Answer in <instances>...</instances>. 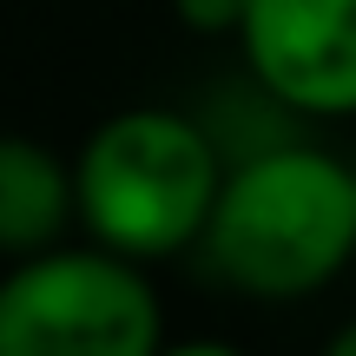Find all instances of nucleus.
Segmentation results:
<instances>
[{"instance_id":"obj_4","label":"nucleus","mask_w":356,"mask_h":356,"mask_svg":"<svg viewBox=\"0 0 356 356\" xmlns=\"http://www.w3.org/2000/svg\"><path fill=\"white\" fill-rule=\"evenodd\" d=\"M251 73L297 113H356V0H244Z\"/></svg>"},{"instance_id":"obj_7","label":"nucleus","mask_w":356,"mask_h":356,"mask_svg":"<svg viewBox=\"0 0 356 356\" xmlns=\"http://www.w3.org/2000/svg\"><path fill=\"white\" fill-rule=\"evenodd\" d=\"M159 356H238L231 343H178V350H159Z\"/></svg>"},{"instance_id":"obj_8","label":"nucleus","mask_w":356,"mask_h":356,"mask_svg":"<svg viewBox=\"0 0 356 356\" xmlns=\"http://www.w3.org/2000/svg\"><path fill=\"white\" fill-rule=\"evenodd\" d=\"M323 356H356V317L343 323V330H337V343H330V350H323Z\"/></svg>"},{"instance_id":"obj_3","label":"nucleus","mask_w":356,"mask_h":356,"mask_svg":"<svg viewBox=\"0 0 356 356\" xmlns=\"http://www.w3.org/2000/svg\"><path fill=\"white\" fill-rule=\"evenodd\" d=\"M0 356H159V297L119 251H33L0 284Z\"/></svg>"},{"instance_id":"obj_6","label":"nucleus","mask_w":356,"mask_h":356,"mask_svg":"<svg viewBox=\"0 0 356 356\" xmlns=\"http://www.w3.org/2000/svg\"><path fill=\"white\" fill-rule=\"evenodd\" d=\"M178 13H185V26H198V33H218V26L244 20V0H178Z\"/></svg>"},{"instance_id":"obj_2","label":"nucleus","mask_w":356,"mask_h":356,"mask_svg":"<svg viewBox=\"0 0 356 356\" xmlns=\"http://www.w3.org/2000/svg\"><path fill=\"white\" fill-rule=\"evenodd\" d=\"M218 152L178 113H119L86 139L73 198L92 238L119 257H165L204 238L218 204Z\"/></svg>"},{"instance_id":"obj_1","label":"nucleus","mask_w":356,"mask_h":356,"mask_svg":"<svg viewBox=\"0 0 356 356\" xmlns=\"http://www.w3.org/2000/svg\"><path fill=\"white\" fill-rule=\"evenodd\" d=\"M211 264L251 297H304L356 251V172L317 145H277L218 185Z\"/></svg>"},{"instance_id":"obj_5","label":"nucleus","mask_w":356,"mask_h":356,"mask_svg":"<svg viewBox=\"0 0 356 356\" xmlns=\"http://www.w3.org/2000/svg\"><path fill=\"white\" fill-rule=\"evenodd\" d=\"M73 178L33 139H0V251H47L66 225Z\"/></svg>"}]
</instances>
